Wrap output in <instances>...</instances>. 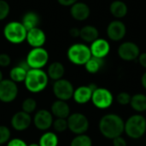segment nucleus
Segmentation results:
<instances>
[{"label": "nucleus", "instance_id": "13", "mask_svg": "<svg viewBox=\"0 0 146 146\" xmlns=\"http://www.w3.org/2000/svg\"><path fill=\"white\" fill-rule=\"evenodd\" d=\"M33 122L31 115L24 111H18L15 113L10 120V125L12 128L18 132H22L29 128Z\"/></svg>", "mask_w": 146, "mask_h": 146}, {"label": "nucleus", "instance_id": "23", "mask_svg": "<svg viewBox=\"0 0 146 146\" xmlns=\"http://www.w3.org/2000/svg\"><path fill=\"white\" fill-rule=\"evenodd\" d=\"M39 22L40 18L38 15L34 11H28L25 13L21 20V23L25 27L27 31H29L35 27H38Z\"/></svg>", "mask_w": 146, "mask_h": 146}, {"label": "nucleus", "instance_id": "19", "mask_svg": "<svg viewBox=\"0 0 146 146\" xmlns=\"http://www.w3.org/2000/svg\"><path fill=\"white\" fill-rule=\"evenodd\" d=\"M50 112L52 115L56 118L67 119L70 114V107L66 101H62L56 99L54 101L50 106Z\"/></svg>", "mask_w": 146, "mask_h": 146}, {"label": "nucleus", "instance_id": "39", "mask_svg": "<svg viewBox=\"0 0 146 146\" xmlns=\"http://www.w3.org/2000/svg\"><path fill=\"white\" fill-rule=\"evenodd\" d=\"M80 29L77 28V27H73L70 29L69 31V34L74 37V38H77V37H80Z\"/></svg>", "mask_w": 146, "mask_h": 146}, {"label": "nucleus", "instance_id": "36", "mask_svg": "<svg viewBox=\"0 0 146 146\" xmlns=\"http://www.w3.org/2000/svg\"><path fill=\"white\" fill-rule=\"evenodd\" d=\"M112 144L113 146H127V142L122 135L112 139Z\"/></svg>", "mask_w": 146, "mask_h": 146}, {"label": "nucleus", "instance_id": "42", "mask_svg": "<svg viewBox=\"0 0 146 146\" xmlns=\"http://www.w3.org/2000/svg\"><path fill=\"white\" fill-rule=\"evenodd\" d=\"M27 146H39L38 143H32V144H29Z\"/></svg>", "mask_w": 146, "mask_h": 146}, {"label": "nucleus", "instance_id": "24", "mask_svg": "<svg viewBox=\"0 0 146 146\" xmlns=\"http://www.w3.org/2000/svg\"><path fill=\"white\" fill-rule=\"evenodd\" d=\"M98 35H99L98 30L94 26L87 25L80 29V37L82 38V40H84L86 43L92 44L93 41L98 38Z\"/></svg>", "mask_w": 146, "mask_h": 146}, {"label": "nucleus", "instance_id": "7", "mask_svg": "<svg viewBox=\"0 0 146 146\" xmlns=\"http://www.w3.org/2000/svg\"><path fill=\"white\" fill-rule=\"evenodd\" d=\"M49 61V53L43 47L33 48L27 54L26 62L30 68L42 69Z\"/></svg>", "mask_w": 146, "mask_h": 146}, {"label": "nucleus", "instance_id": "26", "mask_svg": "<svg viewBox=\"0 0 146 146\" xmlns=\"http://www.w3.org/2000/svg\"><path fill=\"white\" fill-rule=\"evenodd\" d=\"M104 65V59L92 56L84 66H85L86 70L89 74H95L102 69Z\"/></svg>", "mask_w": 146, "mask_h": 146}, {"label": "nucleus", "instance_id": "12", "mask_svg": "<svg viewBox=\"0 0 146 146\" xmlns=\"http://www.w3.org/2000/svg\"><path fill=\"white\" fill-rule=\"evenodd\" d=\"M117 54L121 59L127 62H131L138 59L139 56L140 55L139 47L133 42H124L122 43L118 50Z\"/></svg>", "mask_w": 146, "mask_h": 146}, {"label": "nucleus", "instance_id": "16", "mask_svg": "<svg viewBox=\"0 0 146 146\" xmlns=\"http://www.w3.org/2000/svg\"><path fill=\"white\" fill-rule=\"evenodd\" d=\"M26 40L33 48L43 47L46 41V35L41 28L35 27L27 31Z\"/></svg>", "mask_w": 146, "mask_h": 146}, {"label": "nucleus", "instance_id": "38", "mask_svg": "<svg viewBox=\"0 0 146 146\" xmlns=\"http://www.w3.org/2000/svg\"><path fill=\"white\" fill-rule=\"evenodd\" d=\"M57 2L62 6H72L73 4L77 3L78 0H57Z\"/></svg>", "mask_w": 146, "mask_h": 146}, {"label": "nucleus", "instance_id": "4", "mask_svg": "<svg viewBox=\"0 0 146 146\" xmlns=\"http://www.w3.org/2000/svg\"><path fill=\"white\" fill-rule=\"evenodd\" d=\"M27 31L20 21H10L3 28V36L5 39L14 44L23 43L27 38Z\"/></svg>", "mask_w": 146, "mask_h": 146}, {"label": "nucleus", "instance_id": "20", "mask_svg": "<svg viewBox=\"0 0 146 146\" xmlns=\"http://www.w3.org/2000/svg\"><path fill=\"white\" fill-rule=\"evenodd\" d=\"M92 92L89 86H80L74 89L72 98L78 104H86L91 101Z\"/></svg>", "mask_w": 146, "mask_h": 146}, {"label": "nucleus", "instance_id": "9", "mask_svg": "<svg viewBox=\"0 0 146 146\" xmlns=\"http://www.w3.org/2000/svg\"><path fill=\"white\" fill-rule=\"evenodd\" d=\"M52 92L56 99L67 102L73 98L74 87L68 80L62 78L54 81Z\"/></svg>", "mask_w": 146, "mask_h": 146}, {"label": "nucleus", "instance_id": "18", "mask_svg": "<svg viewBox=\"0 0 146 146\" xmlns=\"http://www.w3.org/2000/svg\"><path fill=\"white\" fill-rule=\"evenodd\" d=\"M70 14L74 20L83 21L90 16L91 10L86 3L82 2H77L71 6Z\"/></svg>", "mask_w": 146, "mask_h": 146}, {"label": "nucleus", "instance_id": "5", "mask_svg": "<svg viewBox=\"0 0 146 146\" xmlns=\"http://www.w3.org/2000/svg\"><path fill=\"white\" fill-rule=\"evenodd\" d=\"M67 56L71 63L77 66H82L92 57V53L89 46L85 44L76 43L68 49Z\"/></svg>", "mask_w": 146, "mask_h": 146}, {"label": "nucleus", "instance_id": "29", "mask_svg": "<svg viewBox=\"0 0 146 146\" xmlns=\"http://www.w3.org/2000/svg\"><path fill=\"white\" fill-rule=\"evenodd\" d=\"M21 109L22 111L31 115L33 112H35L37 109V102L34 98H27L23 100L22 104H21Z\"/></svg>", "mask_w": 146, "mask_h": 146}, {"label": "nucleus", "instance_id": "25", "mask_svg": "<svg viewBox=\"0 0 146 146\" xmlns=\"http://www.w3.org/2000/svg\"><path fill=\"white\" fill-rule=\"evenodd\" d=\"M127 4L121 0L114 1L110 6V11L113 16L115 18H123L127 14Z\"/></svg>", "mask_w": 146, "mask_h": 146}, {"label": "nucleus", "instance_id": "8", "mask_svg": "<svg viewBox=\"0 0 146 146\" xmlns=\"http://www.w3.org/2000/svg\"><path fill=\"white\" fill-rule=\"evenodd\" d=\"M94 107L98 110H108L115 101L113 93L107 88L98 87L93 92L91 99Z\"/></svg>", "mask_w": 146, "mask_h": 146}, {"label": "nucleus", "instance_id": "17", "mask_svg": "<svg viewBox=\"0 0 146 146\" xmlns=\"http://www.w3.org/2000/svg\"><path fill=\"white\" fill-rule=\"evenodd\" d=\"M30 69L26 60L19 62L16 66L12 68L9 71V79L15 83L24 82L27 71Z\"/></svg>", "mask_w": 146, "mask_h": 146}, {"label": "nucleus", "instance_id": "6", "mask_svg": "<svg viewBox=\"0 0 146 146\" xmlns=\"http://www.w3.org/2000/svg\"><path fill=\"white\" fill-rule=\"evenodd\" d=\"M68 129L75 135L85 134L90 127V122L88 118L82 113L75 112L70 114L67 118Z\"/></svg>", "mask_w": 146, "mask_h": 146}, {"label": "nucleus", "instance_id": "43", "mask_svg": "<svg viewBox=\"0 0 146 146\" xmlns=\"http://www.w3.org/2000/svg\"><path fill=\"white\" fill-rule=\"evenodd\" d=\"M3 80V73H2V71L0 70V81H2Z\"/></svg>", "mask_w": 146, "mask_h": 146}, {"label": "nucleus", "instance_id": "22", "mask_svg": "<svg viewBox=\"0 0 146 146\" xmlns=\"http://www.w3.org/2000/svg\"><path fill=\"white\" fill-rule=\"evenodd\" d=\"M131 108L138 114H142L146 111V95L144 93H136L131 98Z\"/></svg>", "mask_w": 146, "mask_h": 146}, {"label": "nucleus", "instance_id": "32", "mask_svg": "<svg viewBox=\"0 0 146 146\" xmlns=\"http://www.w3.org/2000/svg\"><path fill=\"white\" fill-rule=\"evenodd\" d=\"M131 98H132V96L128 92H119L116 95L115 100H116V102H117L118 104H120L121 106H126V105L130 104Z\"/></svg>", "mask_w": 146, "mask_h": 146}, {"label": "nucleus", "instance_id": "30", "mask_svg": "<svg viewBox=\"0 0 146 146\" xmlns=\"http://www.w3.org/2000/svg\"><path fill=\"white\" fill-rule=\"evenodd\" d=\"M52 127L56 133H63L68 129V121L67 119L56 118L53 121Z\"/></svg>", "mask_w": 146, "mask_h": 146}, {"label": "nucleus", "instance_id": "15", "mask_svg": "<svg viewBox=\"0 0 146 146\" xmlns=\"http://www.w3.org/2000/svg\"><path fill=\"white\" fill-rule=\"evenodd\" d=\"M90 50L92 56L104 59L110 51V45L106 39L98 38L91 44Z\"/></svg>", "mask_w": 146, "mask_h": 146}, {"label": "nucleus", "instance_id": "37", "mask_svg": "<svg viewBox=\"0 0 146 146\" xmlns=\"http://www.w3.org/2000/svg\"><path fill=\"white\" fill-rule=\"evenodd\" d=\"M138 61L143 68H146V52L140 53V55L138 57Z\"/></svg>", "mask_w": 146, "mask_h": 146}, {"label": "nucleus", "instance_id": "21", "mask_svg": "<svg viewBox=\"0 0 146 146\" xmlns=\"http://www.w3.org/2000/svg\"><path fill=\"white\" fill-rule=\"evenodd\" d=\"M47 74L49 79L56 81L60 79H62L64 74H65V68L63 64L60 62H51L47 70Z\"/></svg>", "mask_w": 146, "mask_h": 146}, {"label": "nucleus", "instance_id": "31", "mask_svg": "<svg viewBox=\"0 0 146 146\" xmlns=\"http://www.w3.org/2000/svg\"><path fill=\"white\" fill-rule=\"evenodd\" d=\"M11 137L10 130L8 127L0 125V145L7 144Z\"/></svg>", "mask_w": 146, "mask_h": 146}, {"label": "nucleus", "instance_id": "3", "mask_svg": "<svg viewBox=\"0 0 146 146\" xmlns=\"http://www.w3.org/2000/svg\"><path fill=\"white\" fill-rule=\"evenodd\" d=\"M124 133L132 139H139L146 133V118L142 114H134L125 121Z\"/></svg>", "mask_w": 146, "mask_h": 146}, {"label": "nucleus", "instance_id": "2", "mask_svg": "<svg viewBox=\"0 0 146 146\" xmlns=\"http://www.w3.org/2000/svg\"><path fill=\"white\" fill-rule=\"evenodd\" d=\"M48 83V74L43 69L30 68L27 71L26 79L24 80V86L26 89L31 93L34 94L42 92L44 90H45Z\"/></svg>", "mask_w": 146, "mask_h": 146}, {"label": "nucleus", "instance_id": "33", "mask_svg": "<svg viewBox=\"0 0 146 146\" xmlns=\"http://www.w3.org/2000/svg\"><path fill=\"white\" fill-rule=\"evenodd\" d=\"M9 11V4L5 0H0V21L8 17Z\"/></svg>", "mask_w": 146, "mask_h": 146}, {"label": "nucleus", "instance_id": "14", "mask_svg": "<svg viewBox=\"0 0 146 146\" xmlns=\"http://www.w3.org/2000/svg\"><path fill=\"white\" fill-rule=\"evenodd\" d=\"M127 33L125 24L121 21H113L107 27V35L110 40L120 41L121 40Z\"/></svg>", "mask_w": 146, "mask_h": 146}, {"label": "nucleus", "instance_id": "1", "mask_svg": "<svg viewBox=\"0 0 146 146\" xmlns=\"http://www.w3.org/2000/svg\"><path fill=\"white\" fill-rule=\"evenodd\" d=\"M125 121L117 114L110 113L103 115L98 122V129L103 137L114 139L124 133Z\"/></svg>", "mask_w": 146, "mask_h": 146}, {"label": "nucleus", "instance_id": "41", "mask_svg": "<svg viewBox=\"0 0 146 146\" xmlns=\"http://www.w3.org/2000/svg\"><path fill=\"white\" fill-rule=\"evenodd\" d=\"M88 86H89V87L91 88V90H92V92H94V91L98 87V86H97V84H95V83H91V84H89Z\"/></svg>", "mask_w": 146, "mask_h": 146}, {"label": "nucleus", "instance_id": "10", "mask_svg": "<svg viewBox=\"0 0 146 146\" xmlns=\"http://www.w3.org/2000/svg\"><path fill=\"white\" fill-rule=\"evenodd\" d=\"M18 92L19 89L16 83L10 79H3L0 81V101L2 103H12L16 99Z\"/></svg>", "mask_w": 146, "mask_h": 146}, {"label": "nucleus", "instance_id": "27", "mask_svg": "<svg viewBox=\"0 0 146 146\" xmlns=\"http://www.w3.org/2000/svg\"><path fill=\"white\" fill-rule=\"evenodd\" d=\"M58 136L53 132L44 133L38 139L39 146H58Z\"/></svg>", "mask_w": 146, "mask_h": 146}, {"label": "nucleus", "instance_id": "28", "mask_svg": "<svg viewBox=\"0 0 146 146\" xmlns=\"http://www.w3.org/2000/svg\"><path fill=\"white\" fill-rule=\"evenodd\" d=\"M70 146H92V139L86 133L75 135L71 140Z\"/></svg>", "mask_w": 146, "mask_h": 146}, {"label": "nucleus", "instance_id": "34", "mask_svg": "<svg viewBox=\"0 0 146 146\" xmlns=\"http://www.w3.org/2000/svg\"><path fill=\"white\" fill-rule=\"evenodd\" d=\"M11 63V58L10 56L6 53H1L0 54V67L6 68L9 66Z\"/></svg>", "mask_w": 146, "mask_h": 146}, {"label": "nucleus", "instance_id": "44", "mask_svg": "<svg viewBox=\"0 0 146 146\" xmlns=\"http://www.w3.org/2000/svg\"><path fill=\"white\" fill-rule=\"evenodd\" d=\"M145 146H146V139H145Z\"/></svg>", "mask_w": 146, "mask_h": 146}, {"label": "nucleus", "instance_id": "11", "mask_svg": "<svg viewBox=\"0 0 146 146\" xmlns=\"http://www.w3.org/2000/svg\"><path fill=\"white\" fill-rule=\"evenodd\" d=\"M54 121V116L51 112L42 109L38 110L33 116V123L34 127L39 131H47L52 127V123Z\"/></svg>", "mask_w": 146, "mask_h": 146}, {"label": "nucleus", "instance_id": "40", "mask_svg": "<svg viewBox=\"0 0 146 146\" xmlns=\"http://www.w3.org/2000/svg\"><path fill=\"white\" fill-rule=\"evenodd\" d=\"M141 85L143 86V88L146 91V72H145L141 77Z\"/></svg>", "mask_w": 146, "mask_h": 146}, {"label": "nucleus", "instance_id": "35", "mask_svg": "<svg viewBox=\"0 0 146 146\" xmlns=\"http://www.w3.org/2000/svg\"><path fill=\"white\" fill-rule=\"evenodd\" d=\"M28 145L21 139L19 138H15V139H10L9 141L7 143V146H27Z\"/></svg>", "mask_w": 146, "mask_h": 146}, {"label": "nucleus", "instance_id": "45", "mask_svg": "<svg viewBox=\"0 0 146 146\" xmlns=\"http://www.w3.org/2000/svg\"><path fill=\"white\" fill-rule=\"evenodd\" d=\"M0 146H1V145H0Z\"/></svg>", "mask_w": 146, "mask_h": 146}]
</instances>
